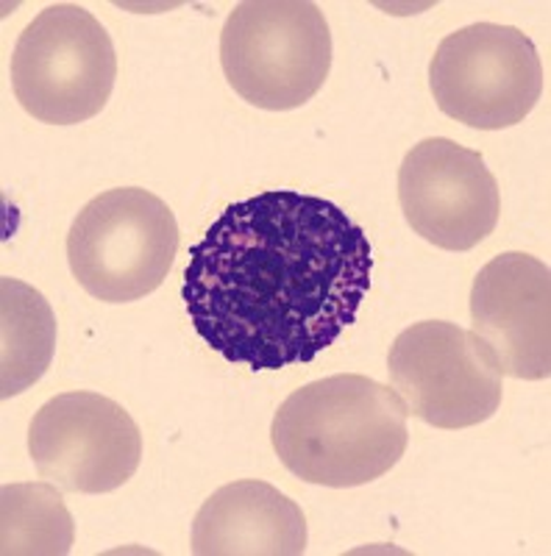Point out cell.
<instances>
[{"mask_svg":"<svg viewBox=\"0 0 551 556\" xmlns=\"http://www.w3.org/2000/svg\"><path fill=\"white\" fill-rule=\"evenodd\" d=\"M365 228L337 203L267 190L231 203L190 248L181 301L212 351L251 370L312 362L371 290Z\"/></svg>","mask_w":551,"mask_h":556,"instance_id":"1","label":"cell"},{"mask_svg":"<svg viewBox=\"0 0 551 556\" xmlns=\"http://www.w3.org/2000/svg\"><path fill=\"white\" fill-rule=\"evenodd\" d=\"M406 406L393 387L360 374L326 376L287 395L271 426L279 462L306 484L362 486L406 451Z\"/></svg>","mask_w":551,"mask_h":556,"instance_id":"2","label":"cell"},{"mask_svg":"<svg viewBox=\"0 0 551 556\" xmlns=\"http://www.w3.org/2000/svg\"><path fill=\"white\" fill-rule=\"evenodd\" d=\"M221 64L228 87L251 106H304L329 78V20L310 0L237 3L221 34Z\"/></svg>","mask_w":551,"mask_h":556,"instance_id":"3","label":"cell"},{"mask_svg":"<svg viewBox=\"0 0 551 556\" xmlns=\"http://www.w3.org/2000/svg\"><path fill=\"white\" fill-rule=\"evenodd\" d=\"M117 81V53L96 14L78 3L45 7L12 56L14 98L34 121L76 126L103 112Z\"/></svg>","mask_w":551,"mask_h":556,"instance_id":"4","label":"cell"},{"mask_svg":"<svg viewBox=\"0 0 551 556\" xmlns=\"http://www.w3.org/2000/svg\"><path fill=\"white\" fill-rule=\"evenodd\" d=\"M176 253V215L142 187H117L92 198L67 235L73 278L103 304L151 295L171 273Z\"/></svg>","mask_w":551,"mask_h":556,"instance_id":"5","label":"cell"},{"mask_svg":"<svg viewBox=\"0 0 551 556\" xmlns=\"http://www.w3.org/2000/svg\"><path fill=\"white\" fill-rule=\"evenodd\" d=\"M431 98L479 131L513 128L543 96V62L521 28L474 23L449 34L429 64Z\"/></svg>","mask_w":551,"mask_h":556,"instance_id":"6","label":"cell"},{"mask_svg":"<svg viewBox=\"0 0 551 556\" xmlns=\"http://www.w3.org/2000/svg\"><path fill=\"white\" fill-rule=\"evenodd\" d=\"M387 367L406 415L435 429H471L501 406L504 387L493 351L449 320H424L401 331Z\"/></svg>","mask_w":551,"mask_h":556,"instance_id":"7","label":"cell"},{"mask_svg":"<svg viewBox=\"0 0 551 556\" xmlns=\"http://www.w3.org/2000/svg\"><path fill=\"white\" fill-rule=\"evenodd\" d=\"M28 454L39 479L64 493L103 495L134 479L142 434L117 401L87 390L62 392L34 415Z\"/></svg>","mask_w":551,"mask_h":556,"instance_id":"8","label":"cell"},{"mask_svg":"<svg viewBox=\"0 0 551 556\" xmlns=\"http://www.w3.org/2000/svg\"><path fill=\"white\" fill-rule=\"evenodd\" d=\"M399 201L418 237L443 251H471L499 226L501 195L479 151L429 137L399 167Z\"/></svg>","mask_w":551,"mask_h":556,"instance_id":"9","label":"cell"},{"mask_svg":"<svg viewBox=\"0 0 551 556\" xmlns=\"http://www.w3.org/2000/svg\"><path fill=\"white\" fill-rule=\"evenodd\" d=\"M474 334L493 351L501 376H551V270L529 253L510 251L481 267L471 287Z\"/></svg>","mask_w":551,"mask_h":556,"instance_id":"10","label":"cell"},{"mask_svg":"<svg viewBox=\"0 0 551 556\" xmlns=\"http://www.w3.org/2000/svg\"><path fill=\"white\" fill-rule=\"evenodd\" d=\"M190 543L196 556H301L304 509L267 481H231L203 501Z\"/></svg>","mask_w":551,"mask_h":556,"instance_id":"11","label":"cell"},{"mask_svg":"<svg viewBox=\"0 0 551 556\" xmlns=\"http://www.w3.org/2000/svg\"><path fill=\"white\" fill-rule=\"evenodd\" d=\"M57 351V317L42 292L17 278H0V399L37 384Z\"/></svg>","mask_w":551,"mask_h":556,"instance_id":"12","label":"cell"},{"mask_svg":"<svg viewBox=\"0 0 551 556\" xmlns=\"http://www.w3.org/2000/svg\"><path fill=\"white\" fill-rule=\"evenodd\" d=\"M51 481L7 484L0 490V554L67 556L76 543V523Z\"/></svg>","mask_w":551,"mask_h":556,"instance_id":"13","label":"cell"}]
</instances>
